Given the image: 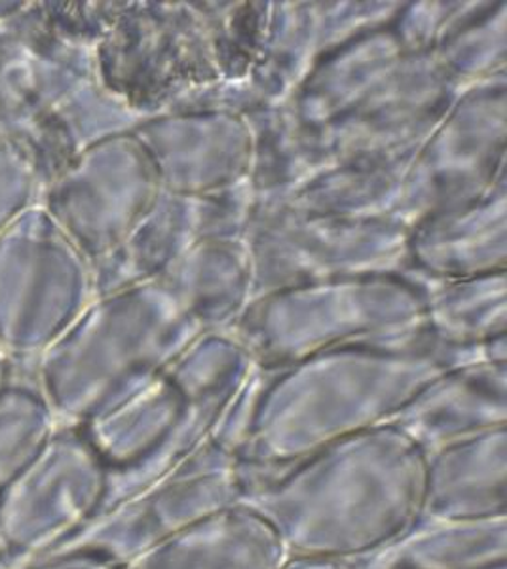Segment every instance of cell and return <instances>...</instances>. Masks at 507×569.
Wrapping results in <instances>:
<instances>
[{"instance_id":"obj_1","label":"cell","mask_w":507,"mask_h":569,"mask_svg":"<svg viewBox=\"0 0 507 569\" xmlns=\"http://www.w3.org/2000/svg\"><path fill=\"white\" fill-rule=\"evenodd\" d=\"M424 466L397 429L375 427L289 466L240 463L238 505L272 528L287 557L354 560L417 522Z\"/></svg>"},{"instance_id":"obj_2","label":"cell","mask_w":507,"mask_h":569,"mask_svg":"<svg viewBox=\"0 0 507 569\" xmlns=\"http://www.w3.org/2000/svg\"><path fill=\"white\" fill-rule=\"evenodd\" d=\"M86 276L80 251L34 203L0 233V348L37 361L79 316Z\"/></svg>"},{"instance_id":"obj_3","label":"cell","mask_w":507,"mask_h":569,"mask_svg":"<svg viewBox=\"0 0 507 569\" xmlns=\"http://www.w3.org/2000/svg\"><path fill=\"white\" fill-rule=\"evenodd\" d=\"M109 467L82 427L61 426L0 496V550L13 569L52 555L103 507Z\"/></svg>"},{"instance_id":"obj_4","label":"cell","mask_w":507,"mask_h":569,"mask_svg":"<svg viewBox=\"0 0 507 569\" xmlns=\"http://www.w3.org/2000/svg\"><path fill=\"white\" fill-rule=\"evenodd\" d=\"M241 488L238 458L208 442L162 479L96 515L53 552L88 550L126 566L206 518L236 507Z\"/></svg>"},{"instance_id":"obj_5","label":"cell","mask_w":507,"mask_h":569,"mask_svg":"<svg viewBox=\"0 0 507 569\" xmlns=\"http://www.w3.org/2000/svg\"><path fill=\"white\" fill-rule=\"evenodd\" d=\"M506 429H495L426 456L420 517L490 520L507 517Z\"/></svg>"},{"instance_id":"obj_6","label":"cell","mask_w":507,"mask_h":569,"mask_svg":"<svg viewBox=\"0 0 507 569\" xmlns=\"http://www.w3.org/2000/svg\"><path fill=\"white\" fill-rule=\"evenodd\" d=\"M286 560L272 528L236 505L147 550L125 569H278Z\"/></svg>"},{"instance_id":"obj_7","label":"cell","mask_w":507,"mask_h":569,"mask_svg":"<svg viewBox=\"0 0 507 569\" xmlns=\"http://www.w3.org/2000/svg\"><path fill=\"white\" fill-rule=\"evenodd\" d=\"M354 569H490L507 566V517L418 518L382 547L350 560Z\"/></svg>"},{"instance_id":"obj_8","label":"cell","mask_w":507,"mask_h":569,"mask_svg":"<svg viewBox=\"0 0 507 569\" xmlns=\"http://www.w3.org/2000/svg\"><path fill=\"white\" fill-rule=\"evenodd\" d=\"M59 421L37 380L0 382V496L58 431Z\"/></svg>"},{"instance_id":"obj_9","label":"cell","mask_w":507,"mask_h":569,"mask_svg":"<svg viewBox=\"0 0 507 569\" xmlns=\"http://www.w3.org/2000/svg\"><path fill=\"white\" fill-rule=\"evenodd\" d=\"M40 173L26 149L0 139V233L39 201Z\"/></svg>"},{"instance_id":"obj_10","label":"cell","mask_w":507,"mask_h":569,"mask_svg":"<svg viewBox=\"0 0 507 569\" xmlns=\"http://www.w3.org/2000/svg\"><path fill=\"white\" fill-rule=\"evenodd\" d=\"M18 569H125V566L88 550H61Z\"/></svg>"},{"instance_id":"obj_11","label":"cell","mask_w":507,"mask_h":569,"mask_svg":"<svg viewBox=\"0 0 507 569\" xmlns=\"http://www.w3.org/2000/svg\"><path fill=\"white\" fill-rule=\"evenodd\" d=\"M278 569H354L350 560L337 558L287 557Z\"/></svg>"},{"instance_id":"obj_12","label":"cell","mask_w":507,"mask_h":569,"mask_svg":"<svg viewBox=\"0 0 507 569\" xmlns=\"http://www.w3.org/2000/svg\"><path fill=\"white\" fill-rule=\"evenodd\" d=\"M29 2L23 0H0V23L10 20L13 16L23 12Z\"/></svg>"},{"instance_id":"obj_13","label":"cell","mask_w":507,"mask_h":569,"mask_svg":"<svg viewBox=\"0 0 507 569\" xmlns=\"http://www.w3.org/2000/svg\"><path fill=\"white\" fill-rule=\"evenodd\" d=\"M8 361H10V359H8L7 353L0 348V382L7 378Z\"/></svg>"},{"instance_id":"obj_14","label":"cell","mask_w":507,"mask_h":569,"mask_svg":"<svg viewBox=\"0 0 507 569\" xmlns=\"http://www.w3.org/2000/svg\"><path fill=\"white\" fill-rule=\"evenodd\" d=\"M0 569H13L12 563L8 560L7 555L0 550Z\"/></svg>"},{"instance_id":"obj_15","label":"cell","mask_w":507,"mask_h":569,"mask_svg":"<svg viewBox=\"0 0 507 569\" xmlns=\"http://www.w3.org/2000/svg\"><path fill=\"white\" fill-rule=\"evenodd\" d=\"M490 569H507V566H498V568H490Z\"/></svg>"}]
</instances>
